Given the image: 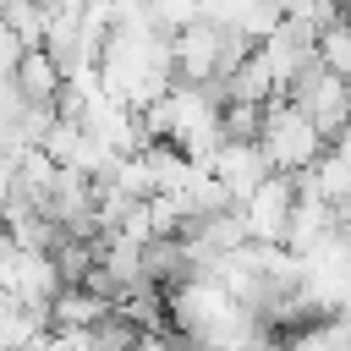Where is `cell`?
<instances>
[{"label": "cell", "mask_w": 351, "mask_h": 351, "mask_svg": "<svg viewBox=\"0 0 351 351\" xmlns=\"http://www.w3.org/2000/svg\"><path fill=\"white\" fill-rule=\"evenodd\" d=\"M318 60L335 66L340 77H351V11H340V16L318 33Z\"/></svg>", "instance_id": "cell-8"}, {"label": "cell", "mask_w": 351, "mask_h": 351, "mask_svg": "<svg viewBox=\"0 0 351 351\" xmlns=\"http://www.w3.org/2000/svg\"><path fill=\"white\" fill-rule=\"evenodd\" d=\"M49 16H55L49 0H5V5H0V22L22 38V49H38V44L49 38Z\"/></svg>", "instance_id": "cell-7"}, {"label": "cell", "mask_w": 351, "mask_h": 351, "mask_svg": "<svg viewBox=\"0 0 351 351\" xmlns=\"http://www.w3.org/2000/svg\"><path fill=\"white\" fill-rule=\"evenodd\" d=\"M208 170L219 176V186L230 192V203H241L263 176H274V165H269V154H263L258 137H225L219 154L208 159Z\"/></svg>", "instance_id": "cell-5"}, {"label": "cell", "mask_w": 351, "mask_h": 351, "mask_svg": "<svg viewBox=\"0 0 351 351\" xmlns=\"http://www.w3.org/2000/svg\"><path fill=\"white\" fill-rule=\"evenodd\" d=\"M16 197V154H5L0 148V208Z\"/></svg>", "instance_id": "cell-9"}, {"label": "cell", "mask_w": 351, "mask_h": 351, "mask_svg": "<svg viewBox=\"0 0 351 351\" xmlns=\"http://www.w3.org/2000/svg\"><path fill=\"white\" fill-rule=\"evenodd\" d=\"M291 99L313 115V126H318L324 137H335V132L351 126V77H340V71L324 66V60H313V66L291 82Z\"/></svg>", "instance_id": "cell-2"}, {"label": "cell", "mask_w": 351, "mask_h": 351, "mask_svg": "<svg viewBox=\"0 0 351 351\" xmlns=\"http://www.w3.org/2000/svg\"><path fill=\"white\" fill-rule=\"evenodd\" d=\"M16 88H22V99H33V104H55L60 99V88H66V66L38 44V49H22V60H16V77H11Z\"/></svg>", "instance_id": "cell-6"}, {"label": "cell", "mask_w": 351, "mask_h": 351, "mask_svg": "<svg viewBox=\"0 0 351 351\" xmlns=\"http://www.w3.org/2000/svg\"><path fill=\"white\" fill-rule=\"evenodd\" d=\"M296 192H302L296 176H285V170L263 176V181L236 203V208H241V225H247V241H285V230H291V208H296Z\"/></svg>", "instance_id": "cell-3"}, {"label": "cell", "mask_w": 351, "mask_h": 351, "mask_svg": "<svg viewBox=\"0 0 351 351\" xmlns=\"http://www.w3.org/2000/svg\"><path fill=\"white\" fill-rule=\"evenodd\" d=\"M60 263L49 247H16V263H11V280H5V296H16L22 307L33 313H49L55 291H60Z\"/></svg>", "instance_id": "cell-4"}, {"label": "cell", "mask_w": 351, "mask_h": 351, "mask_svg": "<svg viewBox=\"0 0 351 351\" xmlns=\"http://www.w3.org/2000/svg\"><path fill=\"white\" fill-rule=\"evenodd\" d=\"M258 143H263L269 165H274V170H285V176H307V170L324 159V148H329V137L313 126V115H307L291 93H280V99H269V104H263Z\"/></svg>", "instance_id": "cell-1"}]
</instances>
